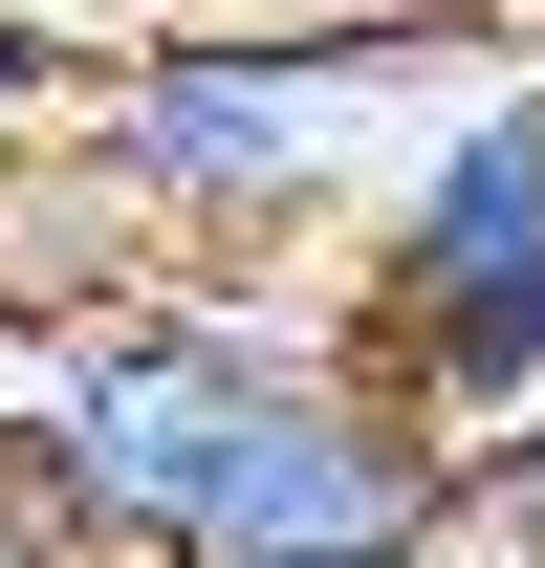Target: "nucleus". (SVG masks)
Wrapping results in <instances>:
<instances>
[{"label": "nucleus", "mask_w": 545, "mask_h": 568, "mask_svg": "<svg viewBox=\"0 0 545 568\" xmlns=\"http://www.w3.org/2000/svg\"><path fill=\"white\" fill-rule=\"evenodd\" d=\"M436 67H502L480 44V0H328V22H175L132 67H88L66 110V175L132 219V263H263V241H328L371 132H393Z\"/></svg>", "instance_id": "obj_1"}, {"label": "nucleus", "mask_w": 545, "mask_h": 568, "mask_svg": "<svg viewBox=\"0 0 545 568\" xmlns=\"http://www.w3.org/2000/svg\"><path fill=\"white\" fill-rule=\"evenodd\" d=\"M414 437H502L545 394V67H480L371 197V284L328 306Z\"/></svg>", "instance_id": "obj_2"}, {"label": "nucleus", "mask_w": 545, "mask_h": 568, "mask_svg": "<svg viewBox=\"0 0 545 568\" xmlns=\"http://www.w3.org/2000/svg\"><path fill=\"white\" fill-rule=\"evenodd\" d=\"M436 481H459V437H414L349 351H306V372L240 394V437L197 459V503H175L153 568H414L436 547Z\"/></svg>", "instance_id": "obj_3"}, {"label": "nucleus", "mask_w": 545, "mask_h": 568, "mask_svg": "<svg viewBox=\"0 0 545 568\" xmlns=\"http://www.w3.org/2000/svg\"><path fill=\"white\" fill-rule=\"evenodd\" d=\"M132 219L88 197L66 153H22V175H0V351H66V328H110V306H132Z\"/></svg>", "instance_id": "obj_4"}, {"label": "nucleus", "mask_w": 545, "mask_h": 568, "mask_svg": "<svg viewBox=\"0 0 545 568\" xmlns=\"http://www.w3.org/2000/svg\"><path fill=\"white\" fill-rule=\"evenodd\" d=\"M436 547L459 568H545V394L502 437H459V481H436Z\"/></svg>", "instance_id": "obj_5"}, {"label": "nucleus", "mask_w": 545, "mask_h": 568, "mask_svg": "<svg viewBox=\"0 0 545 568\" xmlns=\"http://www.w3.org/2000/svg\"><path fill=\"white\" fill-rule=\"evenodd\" d=\"M66 110H88V44L44 22V0H0V175H22V153H66Z\"/></svg>", "instance_id": "obj_6"}, {"label": "nucleus", "mask_w": 545, "mask_h": 568, "mask_svg": "<svg viewBox=\"0 0 545 568\" xmlns=\"http://www.w3.org/2000/svg\"><path fill=\"white\" fill-rule=\"evenodd\" d=\"M0 568H88V547H66V525H44L22 481H0Z\"/></svg>", "instance_id": "obj_7"}, {"label": "nucleus", "mask_w": 545, "mask_h": 568, "mask_svg": "<svg viewBox=\"0 0 545 568\" xmlns=\"http://www.w3.org/2000/svg\"><path fill=\"white\" fill-rule=\"evenodd\" d=\"M414 568H459V547H414Z\"/></svg>", "instance_id": "obj_8"}]
</instances>
